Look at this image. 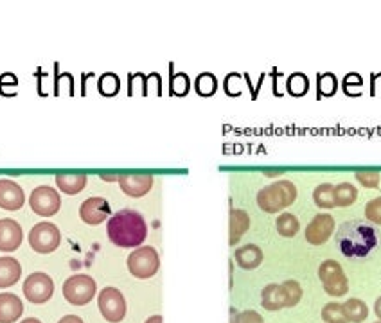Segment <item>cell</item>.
<instances>
[{
  "mask_svg": "<svg viewBox=\"0 0 381 323\" xmlns=\"http://www.w3.org/2000/svg\"><path fill=\"white\" fill-rule=\"evenodd\" d=\"M335 239L345 257L365 259L369 257L380 243V234L369 221L351 220L340 224Z\"/></svg>",
  "mask_w": 381,
  "mask_h": 323,
  "instance_id": "1",
  "label": "cell"
},
{
  "mask_svg": "<svg viewBox=\"0 0 381 323\" xmlns=\"http://www.w3.org/2000/svg\"><path fill=\"white\" fill-rule=\"evenodd\" d=\"M358 199V189L352 183L342 182L338 185H335V203L336 207L345 208L351 207L354 201Z\"/></svg>",
  "mask_w": 381,
  "mask_h": 323,
  "instance_id": "23",
  "label": "cell"
},
{
  "mask_svg": "<svg viewBox=\"0 0 381 323\" xmlns=\"http://www.w3.org/2000/svg\"><path fill=\"white\" fill-rule=\"evenodd\" d=\"M342 307H344V315L349 323H363L369 316V307L360 299L345 300Z\"/></svg>",
  "mask_w": 381,
  "mask_h": 323,
  "instance_id": "22",
  "label": "cell"
},
{
  "mask_svg": "<svg viewBox=\"0 0 381 323\" xmlns=\"http://www.w3.org/2000/svg\"><path fill=\"white\" fill-rule=\"evenodd\" d=\"M112 214V208L106 199L101 196H94V198L85 199L81 207H79V217L90 227L101 224L108 220V215Z\"/></svg>",
  "mask_w": 381,
  "mask_h": 323,
  "instance_id": "11",
  "label": "cell"
},
{
  "mask_svg": "<svg viewBox=\"0 0 381 323\" xmlns=\"http://www.w3.org/2000/svg\"><path fill=\"white\" fill-rule=\"evenodd\" d=\"M22 277V266L15 257H0V287L15 286Z\"/></svg>",
  "mask_w": 381,
  "mask_h": 323,
  "instance_id": "21",
  "label": "cell"
},
{
  "mask_svg": "<svg viewBox=\"0 0 381 323\" xmlns=\"http://www.w3.org/2000/svg\"><path fill=\"white\" fill-rule=\"evenodd\" d=\"M54 180H56L60 191L69 196L79 194L87 187L88 182L87 174L83 173H58L54 176Z\"/></svg>",
  "mask_w": 381,
  "mask_h": 323,
  "instance_id": "18",
  "label": "cell"
},
{
  "mask_svg": "<svg viewBox=\"0 0 381 323\" xmlns=\"http://www.w3.org/2000/svg\"><path fill=\"white\" fill-rule=\"evenodd\" d=\"M128 271L135 278H151L157 275V271L160 269V257H158V252L151 246H139L135 252L130 253L128 257Z\"/></svg>",
  "mask_w": 381,
  "mask_h": 323,
  "instance_id": "4",
  "label": "cell"
},
{
  "mask_svg": "<svg viewBox=\"0 0 381 323\" xmlns=\"http://www.w3.org/2000/svg\"><path fill=\"white\" fill-rule=\"evenodd\" d=\"M354 176H356V180L365 189H376V187H380L381 176L377 171H358Z\"/></svg>",
  "mask_w": 381,
  "mask_h": 323,
  "instance_id": "30",
  "label": "cell"
},
{
  "mask_svg": "<svg viewBox=\"0 0 381 323\" xmlns=\"http://www.w3.org/2000/svg\"><path fill=\"white\" fill-rule=\"evenodd\" d=\"M307 88H310V79L304 74H293L288 79V92H290L291 96H304Z\"/></svg>",
  "mask_w": 381,
  "mask_h": 323,
  "instance_id": "28",
  "label": "cell"
},
{
  "mask_svg": "<svg viewBox=\"0 0 381 323\" xmlns=\"http://www.w3.org/2000/svg\"><path fill=\"white\" fill-rule=\"evenodd\" d=\"M58 323H85V322L76 315H67V316H63Z\"/></svg>",
  "mask_w": 381,
  "mask_h": 323,
  "instance_id": "36",
  "label": "cell"
},
{
  "mask_svg": "<svg viewBox=\"0 0 381 323\" xmlns=\"http://www.w3.org/2000/svg\"><path fill=\"white\" fill-rule=\"evenodd\" d=\"M338 88V81L333 74H322L319 76V92L322 96H333Z\"/></svg>",
  "mask_w": 381,
  "mask_h": 323,
  "instance_id": "33",
  "label": "cell"
},
{
  "mask_svg": "<svg viewBox=\"0 0 381 323\" xmlns=\"http://www.w3.org/2000/svg\"><path fill=\"white\" fill-rule=\"evenodd\" d=\"M365 217L369 223L381 224V196L370 199L369 203L365 205Z\"/></svg>",
  "mask_w": 381,
  "mask_h": 323,
  "instance_id": "31",
  "label": "cell"
},
{
  "mask_svg": "<svg viewBox=\"0 0 381 323\" xmlns=\"http://www.w3.org/2000/svg\"><path fill=\"white\" fill-rule=\"evenodd\" d=\"M261 306L266 311H281L288 307V296L282 284H268L261 291Z\"/></svg>",
  "mask_w": 381,
  "mask_h": 323,
  "instance_id": "17",
  "label": "cell"
},
{
  "mask_svg": "<svg viewBox=\"0 0 381 323\" xmlns=\"http://www.w3.org/2000/svg\"><path fill=\"white\" fill-rule=\"evenodd\" d=\"M153 176L151 174H123L117 178L120 189L130 198H142L148 194L153 187Z\"/></svg>",
  "mask_w": 381,
  "mask_h": 323,
  "instance_id": "13",
  "label": "cell"
},
{
  "mask_svg": "<svg viewBox=\"0 0 381 323\" xmlns=\"http://www.w3.org/2000/svg\"><path fill=\"white\" fill-rule=\"evenodd\" d=\"M250 228V215L241 208H233L230 210V220H228V245L236 246L241 237L247 234Z\"/></svg>",
  "mask_w": 381,
  "mask_h": 323,
  "instance_id": "16",
  "label": "cell"
},
{
  "mask_svg": "<svg viewBox=\"0 0 381 323\" xmlns=\"http://www.w3.org/2000/svg\"><path fill=\"white\" fill-rule=\"evenodd\" d=\"M22 323H42V322H40V320H36V318H25Z\"/></svg>",
  "mask_w": 381,
  "mask_h": 323,
  "instance_id": "39",
  "label": "cell"
},
{
  "mask_svg": "<svg viewBox=\"0 0 381 323\" xmlns=\"http://www.w3.org/2000/svg\"><path fill=\"white\" fill-rule=\"evenodd\" d=\"M282 287L286 291V296H288V307H295L300 299H303V287L297 280H286L282 282Z\"/></svg>",
  "mask_w": 381,
  "mask_h": 323,
  "instance_id": "29",
  "label": "cell"
},
{
  "mask_svg": "<svg viewBox=\"0 0 381 323\" xmlns=\"http://www.w3.org/2000/svg\"><path fill=\"white\" fill-rule=\"evenodd\" d=\"M234 261L241 269H256L263 262V250L256 245H244L236 250Z\"/></svg>",
  "mask_w": 381,
  "mask_h": 323,
  "instance_id": "20",
  "label": "cell"
},
{
  "mask_svg": "<svg viewBox=\"0 0 381 323\" xmlns=\"http://www.w3.org/2000/svg\"><path fill=\"white\" fill-rule=\"evenodd\" d=\"M275 227H277V232L282 237H288V239L297 236L298 230H300V223H298L297 217L293 214H290V212H284V214L279 215L277 221H275Z\"/></svg>",
  "mask_w": 381,
  "mask_h": 323,
  "instance_id": "25",
  "label": "cell"
},
{
  "mask_svg": "<svg viewBox=\"0 0 381 323\" xmlns=\"http://www.w3.org/2000/svg\"><path fill=\"white\" fill-rule=\"evenodd\" d=\"M374 313H376V316L380 318V322H381V296L376 300V303H374Z\"/></svg>",
  "mask_w": 381,
  "mask_h": 323,
  "instance_id": "37",
  "label": "cell"
},
{
  "mask_svg": "<svg viewBox=\"0 0 381 323\" xmlns=\"http://www.w3.org/2000/svg\"><path fill=\"white\" fill-rule=\"evenodd\" d=\"M97 293L95 280L88 275H72L63 284V296L72 306H87Z\"/></svg>",
  "mask_w": 381,
  "mask_h": 323,
  "instance_id": "6",
  "label": "cell"
},
{
  "mask_svg": "<svg viewBox=\"0 0 381 323\" xmlns=\"http://www.w3.org/2000/svg\"><path fill=\"white\" fill-rule=\"evenodd\" d=\"M171 90L174 96H186L189 92V78L186 74H176L171 79Z\"/></svg>",
  "mask_w": 381,
  "mask_h": 323,
  "instance_id": "34",
  "label": "cell"
},
{
  "mask_svg": "<svg viewBox=\"0 0 381 323\" xmlns=\"http://www.w3.org/2000/svg\"><path fill=\"white\" fill-rule=\"evenodd\" d=\"M25 203L22 187L13 180H0V208L4 210H20Z\"/></svg>",
  "mask_w": 381,
  "mask_h": 323,
  "instance_id": "15",
  "label": "cell"
},
{
  "mask_svg": "<svg viewBox=\"0 0 381 323\" xmlns=\"http://www.w3.org/2000/svg\"><path fill=\"white\" fill-rule=\"evenodd\" d=\"M24 313V303L17 294H0V323H15Z\"/></svg>",
  "mask_w": 381,
  "mask_h": 323,
  "instance_id": "19",
  "label": "cell"
},
{
  "mask_svg": "<svg viewBox=\"0 0 381 323\" xmlns=\"http://www.w3.org/2000/svg\"><path fill=\"white\" fill-rule=\"evenodd\" d=\"M24 241V232L22 227L15 220H0V252H15L20 248Z\"/></svg>",
  "mask_w": 381,
  "mask_h": 323,
  "instance_id": "14",
  "label": "cell"
},
{
  "mask_svg": "<svg viewBox=\"0 0 381 323\" xmlns=\"http://www.w3.org/2000/svg\"><path fill=\"white\" fill-rule=\"evenodd\" d=\"M335 232V217L329 214H317L306 228V241L313 246L328 243Z\"/></svg>",
  "mask_w": 381,
  "mask_h": 323,
  "instance_id": "12",
  "label": "cell"
},
{
  "mask_svg": "<svg viewBox=\"0 0 381 323\" xmlns=\"http://www.w3.org/2000/svg\"><path fill=\"white\" fill-rule=\"evenodd\" d=\"M108 239L119 248H139L148 237V224L141 212L123 208L106 224Z\"/></svg>",
  "mask_w": 381,
  "mask_h": 323,
  "instance_id": "2",
  "label": "cell"
},
{
  "mask_svg": "<svg viewBox=\"0 0 381 323\" xmlns=\"http://www.w3.org/2000/svg\"><path fill=\"white\" fill-rule=\"evenodd\" d=\"M236 323H265V320L256 311H243L237 315Z\"/></svg>",
  "mask_w": 381,
  "mask_h": 323,
  "instance_id": "35",
  "label": "cell"
},
{
  "mask_svg": "<svg viewBox=\"0 0 381 323\" xmlns=\"http://www.w3.org/2000/svg\"><path fill=\"white\" fill-rule=\"evenodd\" d=\"M29 205L34 214L42 215V217H50V215L58 214L60 207H62V198L53 187L40 185L31 192Z\"/></svg>",
  "mask_w": 381,
  "mask_h": 323,
  "instance_id": "9",
  "label": "cell"
},
{
  "mask_svg": "<svg viewBox=\"0 0 381 323\" xmlns=\"http://www.w3.org/2000/svg\"><path fill=\"white\" fill-rule=\"evenodd\" d=\"M376 323H381V322H376Z\"/></svg>",
  "mask_w": 381,
  "mask_h": 323,
  "instance_id": "40",
  "label": "cell"
},
{
  "mask_svg": "<svg viewBox=\"0 0 381 323\" xmlns=\"http://www.w3.org/2000/svg\"><path fill=\"white\" fill-rule=\"evenodd\" d=\"M322 320L326 323H349L344 315V307L338 302H329L324 306Z\"/></svg>",
  "mask_w": 381,
  "mask_h": 323,
  "instance_id": "26",
  "label": "cell"
},
{
  "mask_svg": "<svg viewBox=\"0 0 381 323\" xmlns=\"http://www.w3.org/2000/svg\"><path fill=\"white\" fill-rule=\"evenodd\" d=\"M319 278L322 282L324 291L329 294V296H345L349 293V280L347 275L344 273V268L338 264L336 261L329 259V261H324L319 268Z\"/></svg>",
  "mask_w": 381,
  "mask_h": 323,
  "instance_id": "5",
  "label": "cell"
},
{
  "mask_svg": "<svg viewBox=\"0 0 381 323\" xmlns=\"http://www.w3.org/2000/svg\"><path fill=\"white\" fill-rule=\"evenodd\" d=\"M119 78L113 74H104L99 81V88L104 96H116L117 92H119Z\"/></svg>",
  "mask_w": 381,
  "mask_h": 323,
  "instance_id": "32",
  "label": "cell"
},
{
  "mask_svg": "<svg viewBox=\"0 0 381 323\" xmlns=\"http://www.w3.org/2000/svg\"><path fill=\"white\" fill-rule=\"evenodd\" d=\"M146 323H164V318H162L160 315H155L151 316V318L146 320Z\"/></svg>",
  "mask_w": 381,
  "mask_h": 323,
  "instance_id": "38",
  "label": "cell"
},
{
  "mask_svg": "<svg viewBox=\"0 0 381 323\" xmlns=\"http://www.w3.org/2000/svg\"><path fill=\"white\" fill-rule=\"evenodd\" d=\"M97 307L106 322L120 323L126 316L125 294L117 287H104L97 296Z\"/></svg>",
  "mask_w": 381,
  "mask_h": 323,
  "instance_id": "7",
  "label": "cell"
},
{
  "mask_svg": "<svg viewBox=\"0 0 381 323\" xmlns=\"http://www.w3.org/2000/svg\"><path fill=\"white\" fill-rule=\"evenodd\" d=\"M24 294L31 303H46L53 299L54 282L47 273L36 271L24 280Z\"/></svg>",
  "mask_w": 381,
  "mask_h": 323,
  "instance_id": "10",
  "label": "cell"
},
{
  "mask_svg": "<svg viewBox=\"0 0 381 323\" xmlns=\"http://www.w3.org/2000/svg\"><path fill=\"white\" fill-rule=\"evenodd\" d=\"M216 87H218V83H216V78L212 74H209V72H205V74H200L198 79H196V92H198L200 96H203V97L212 96V94L216 92Z\"/></svg>",
  "mask_w": 381,
  "mask_h": 323,
  "instance_id": "27",
  "label": "cell"
},
{
  "mask_svg": "<svg viewBox=\"0 0 381 323\" xmlns=\"http://www.w3.org/2000/svg\"><path fill=\"white\" fill-rule=\"evenodd\" d=\"M62 243L60 228L54 223H36L29 232V245L36 253H53Z\"/></svg>",
  "mask_w": 381,
  "mask_h": 323,
  "instance_id": "8",
  "label": "cell"
},
{
  "mask_svg": "<svg viewBox=\"0 0 381 323\" xmlns=\"http://www.w3.org/2000/svg\"><path fill=\"white\" fill-rule=\"evenodd\" d=\"M297 187L290 180H277L263 187L257 194V205L266 214H277L282 208H288L297 199Z\"/></svg>",
  "mask_w": 381,
  "mask_h": 323,
  "instance_id": "3",
  "label": "cell"
},
{
  "mask_svg": "<svg viewBox=\"0 0 381 323\" xmlns=\"http://www.w3.org/2000/svg\"><path fill=\"white\" fill-rule=\"evenodd\" d=\"M313 201L319 208H336L335 185L333 183H320L313 191Z\"/></svg>",
  "mask_w": 381,
  "mask_h": 323,
  "instance_id": "24",
  "label": "cell"
}]
</instances>
